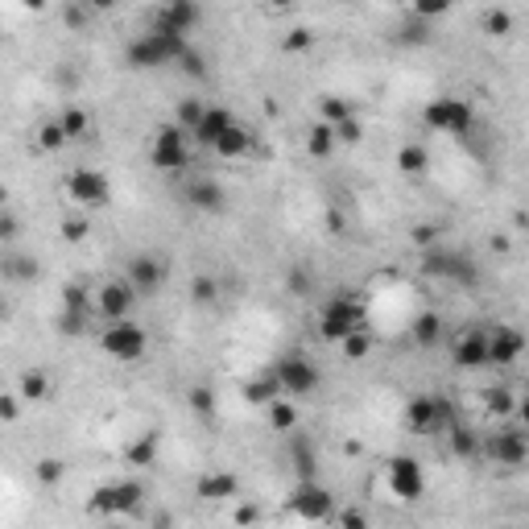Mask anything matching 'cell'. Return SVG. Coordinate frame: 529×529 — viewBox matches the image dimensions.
I'll return each mask as SVG.
<instances>
[{
    "instance_id": "41",
    "label": "cell",
    "mask_w": 529,
    "mask_h": 529,
    "mask_svg": "<svg viewBox=\"0 0 529 529\" xmlns=\"http://www.w3.org/2000/svg\"><path fill=\"white\" fill-rule=\"evenodd\" d=\"M34 475H37V484L54 488L58 480H62V475H67V463H62V459H54V455H45V459H37Z\"/></svg>"
},
{
    "instance_id": "50",
    "label": "cell",
    "mask_w": 529,
    "mask_h": 529,
    "mask_svg": "<svg viewBox=\"0 0 529 529\" xmlns=\"http://www.w3.org/2000/svg\"><path fill=\"white\" fill-rule=\"evenodd\" d=\"M178 62H182V75H186V79H203V75H207V58L194 54V50H186Z\"/></svg>"
},
{
    "instance_id": "47",
    "label": "cell",
    "mask_w": 529,
    "mask_h": 529,
    "mask_svg": "<svg viewBox=\"0 0 529 529\" xmlns=\"http://www.w3.org/2000/svg\"><path fill=\"white\" fill-rule=\"evenodd\" d=\"M186 401H191L194 414H203V417H211V414H215V393L207 389V384H194L191 393H186Z\"/></svg>"
},
{
    "instance_id": "46",
    "label": "cell",
    "mask_w": 529,
    "mask_h": 529,
    "mask_svg": "<svg viewBox=\"0 0 529 529\" xmlns=\"http://www.w3.org/2000/svg\"><path fill=\"white\" fill-rule=\"evenodd\" d=\"M285 285H290L293 293H310V290H315V273H310V265H290Z\"/></svg>"
},
{
    "instance_id": "13",
    "label": "cell",
    "mask_w": 529,
    "mask_h": 529,
    "mask_svg": "<svg viewBox=\"0 0 529 529\" xmlns=\"http://www.w3.org/2000/svg\"><path fill=\"white\" fill-rule=\"evenodd\" d=\"M133 306H136V290L133 282H108L100 285V293H95V315L100 318H128L133 315Z\"/></svg>"
},
{
    "instance_id": "2",
    "label": "cell",
    "mask_w": 529,
    "mask_h": 529,
    "mask_svg": "<svg viewBox=\"0 0 529 529\" xmlns=\"http://www.w3.org/2000/svg\"><path fill=\"white\" fill-rule=\"evenodd\" d=\"M422 273L434 277V282L463 285V290H475V285H480V265H475L467 252H455V248H442V244L422 248Z\"/></svg>"
},
{
    "instance_id": "28",
    "label": "cell",
    "mask_w": 529,
    "mask_h": 529,
    "mask_svg": "<svg viewBox=\"0 0 529 529\" xmlns=\"http://www.w3.org/2000/svg\"><path fill=\"white\" fill-rule=\"evenodd\" d=\"M447 447H450V455H459V459H472V455H480V442H475V434L467 426H459V422H450V426H447Z\"/></svg>"
},
{
    "instance_id": "56",
    "label": "cell",
    "mask_w": 529,
    "mask_h": 529,
    "mask_svg": "<svg viewBox=\"0 0 529 529\" xmlns=\"http://www.w3.org/2000/svg\"><path fill=\"white\" fill-rule=\"evenodd\" d=\"M0 240H17V215L12 211L0 215Z\"/></svg>"
},
{
    "instance_id": "9",
    "label": "cell",
    "mask_w": 529,
    "mask_h": 529,
    "mask_svg": "<svg viewBox=\"0 0 529 529\" xmlns=\"http://www.w3.org/2000/svg\"><path fill=\"white\" fill-rule=\"evenodd\" d=\"M67 194H70V203L87 207V211H100V207L112 203V182H108V174H100V169L79 166V169H70Z\"/></svg>"
},
{
    "instance_id": "17",
    "label": "cell",
    "mask_w": 529,
    "mask_h": 529,
    "mask_svg": "<svg viewBox=\"0 0 529 529\" xmlns=\"http://www.w3.org/2000/svg\"><path fill=\"white\" fill-rule=\"evenodd\" d=\"M450 360H455V368L459 372H480L488 368V335L484 331H467V335L455 339V351H450Z\"/></svg>"
},
{
    "instance_id": "34",
    "label": "cell",
    "mask_w": 529,
    "mask_h": 529,
    "mask_svg": "<svg viewBox=\"0 0 529 529\" xmlns=\"http://www.w3.org/2000/svg\"><path fill=\"white\" fill-rule=\"evenodd\" d=\"M87 513H100V517H120V508H116V484L95 488L91 500H87Z\"/></svg>"
},
{
    "instance_id": "15",
    "label": "cell",
    "mask_w": 529,
    "mask_h": 529,
    "mask_svg": "<svg viewBox=\"0 0 529 529\" xmlns=\"http://www.w3.org/2000/svg\"><path fill=\"white\" fill-rule=\"evenodd\" d=\"M169 277V260L153 257V252H141V257L128 260V282H133L136 293H153L161 282Z\"/></svg>"
},
{
    "instance_id": "37",
    "label": "cell",
    "mask_w": 529,
    "mask_h": 529,
    "mask_svg": "<svg viewBox=\"0 0 529 529\" xmlns=\"http://www.w3.org/2000/svg\"><path fill=\"white\" fill-rule=\"evenodd\" d=\"M62 306H70V310H95V293L83 282H70V285H62Z\"/></svg>"
},
{
    "instance_id": "22",
    "label": "cell",
    "mask_w": 529,
    "mask_h": 529,
    "mask_svg": "<svg viewBox=\"0 0 529 529\" xmlns=\"http://www.w3.org/2000/svg\"><path fill=\"white\" fill-rule=\"evenodd\" d=\"M248 149H252V133H248L244 124L236 120L224 136H219V141H215V149H211V153H219V158H227V161H236V158H244Z\"/></svg>"
},
{
    "instance_id": "4",
    "label": "cell",
    "mask_w": 529,
    "mask_h": 529,
    "mask_svg": "<svg viewBox=\"0 0 529 529\" xmlns=\"http://www.w3.org/2000/svg\"><path fill=\"white\" fill-rule=\"evenodd\" d=\"M145 348H149V335L133 318H112V323L100 331V351L120 364H136L145 356Z\"/></svg>"
},
{
    "instance_id": "57",
    "label": "cell",
    "mask_w": 529,
    "mask_h": 529,
    "mask_svg": "<svg viewBox=\"0 0 529 529\" xmlns=\"http://www.w3.org/2000/svg\"><path fill=\"white\" fill-rule=\"evenodd\" d=\"M343 227H348V224H343V215H339V211H326V232L343 236Z\"/></svg>"
},
{
    "instance_id": "14",
    "label": "cell",
    "mask_w": 529,
    "mask_h": 529,
    "mask_svg": "<svg viewBox=\"0 0 529 529\" xmlns=\"http://www.w3.org/2000/svg\"><path fill=\"white\" fill-rule=\"evenodd\" d=\"M521 351H525V335H521L517 326H492L488 331V360L496 364V368H508V364H517L521 360Z\"/></svg>"
},
{
    "instance_id": "49",
    "label": "cell",
    "mask_w": 529,
    "mask_h": 529,
    "mask_svg": "<svg viewBox=\"0 0 529 529\" xmlns=\"http://www.w3.org/2000/svg\"><path fill=\"white\" fill-rule=\"evenodd\" d=\"M310 45H315V34H310V29H290L285 42H282V50L285 54H302V50H310Z\"/></svg>"
},
{
    "instance_id": "20",
    "label": "cell",
    "mask_w": 529,
    "mask_h": 529,
    "mask_svg": "<svg viewBox=\"0 0 529 529\" xmlns=\"http://www.w3.org/2000/svg\"><path fill=\"white\" fill-rule=\"evenodd\" d=\"M285 389H282V376H277V368L260 372V376H252V381L244 384V401L248 406H269V401H277Z\"/></svg>"
},
{
    "instance_id": "29",
    "label": "cell",
    "mask_w": 529,
    "mask_h": 529,
    "mask_svg": "<svg viewBox=\"0 0 529 529\" xmlns=\"http://www.w3.org/2000/svg\"><path fill=\"white\" fill-rule=\"evenodd\" d=\"M348 116H356V112H351V103L343 100V95H323V100H318V120L343 124Z\"/></svg>"
},
{
    "instance_id": "36",
    "label": "cell",
    "mask_w": 529,
    "mask_h": 529,
    "mask_svg": "<svg viewBox=\"0 0 529 529\" xmlns=\"http://www.w3.org/2000/svg\"><path fill=\"white\" fill-rule=\"evenodd\" d=\"M141 496H145V488L136 484V480H124V484H116V508H120V517L136 513V505H141Z\"/></svg>"
},
{
    "instance_id": "63",
    "label": "cell",
    "mask_w": 529,
    "mask_h": 529,
    "mask_svg": "<svg viewBox=\"0 0 529 529\" xmlns=\"http://www.w3.org/2000/svg\"><path fill=\"white\" fill-rule=\"evenodd\" d=\"M335 4H351V0H335Z\"/></svg>"
},
{
    "instance_id": "10",
    "label": "cell",
    "mask_w": 529,
    "mask_h": 529,
    "mask_svg": "<svg viewBox=\"0 0 529 529\" xmlns=\"http://www.w3.org/2000/svg\"><path fill=\"white\" fill-rule=\"evenodd\" d=\"M273 368H277V376H282V389L290 397H310L318 389V368H315V360H306L302 351H285V356H277L273 360Z\"/></svg>"
},
{
    "instance_id": "60",
    "label": "cell",
    "mask_w": 529,
    "mask_h": 529,
    "mask_svg": "<svg viewBox=\"0 0 529 529\" xmlns=\"http://www.w3.org/2000/svg\"><path fill=\"white\" fill-rule=\"evenodd\" d=\"M236 521H240V525H248V521H257V508H240V513H236Z\"/></svg>"
},
{
    "instance_id": "58",
    "label": "cell",
    "mask_w": 529,
    "mask_h": 529,
    "mask_svg": "<svg viewBox=\"0 0 529 529\" xmlns=\"http://www.w3.org/2000/svg\"><path fill=\"white\" fill-rule=\"evenodd\" d=\"M91 12H112L116 9V0H83Z\"/></svg>"
},
{
    "instance_id": "43",
    "label": "cell",
    "mask_w": 529,
    "mask_h": 529,
    "mask_svg": "<svg viewBox=\"0 0 529 529\" xmlns=\"http://www.w3.org/2000/svg\"><path fill=\"white\" fill-rule=\"evenodd\" d=\"M203 112H207V103H203V100H194V95H191V100H182V103H178V124L186 128V133H194V124L203 120Z\"/></svg>"
},
{
    "instance_id": "7",
    "label": "cell",
    "mask_w": 529,
    "mask_h": 529,
    "mask_svg": "<svg viewBox=\"0 0 529 529\" xmlns=\"http://www.w3.org/2000/svg\"><path fill=\"white\" fill-rule=\"evenodd\" d=\"M450 422H455V417H450V406L442 401V397H434V393L409 397V406H406L409 434H422V439H430V434H447Z\"/></svg>"
},
{
    "instance_id": "53",
    "label": "cell",
    "mask_w": 529,
    "mask_h": 529,
    "mask_svg": "<svg viewBox=\"0 0 529 529\" xmlns=\"http://www.w3.org/2000/svg\"><path fill=\"white\" fill-rule=\"evenodd\" d=\"M409 240H414L417 248L439 244V227H434V224H414V232H409Z\"/></svg>"
},
{
    "instance_id": "59",
    "label": "cell",
    "mask_w": 529,
    "mask_h": 529,
    "mask_svg": "<svg viewBox=\"0 0 529 529\" xmlns=\"http://www.w3.org/2000/svg\"><path fill=\"white\" fill-rule=\"evenodd\" d=\"M517 414H521V422H525V426H529V381H525V397H521V401H517Z\"/></svg>"
},
{
    "instance_id": "19",
    "label": "cell",
    "mask_w": 529,
    "mask_h": 529,
    "mask_svg": "<svg viewBox=\"0 0 529 529\" xmlns=\"http://www.w3.org/2000/svg\"><path fill=\"white\" fill-rule=\"evenodd\" d=\"M232 124H236V116L227 112V108H207L203 112V120L194 124V141H199V145L203 149H215V141H219V136L227 133V128H232Z\"/></svg>"
},
{
    "instance_id": "45",
    "label": "cell",
    "mask_w": 529,
    "mask_h": 529,
    "mask_svg": "<svg viewBox=\"0 0 529 529\" xmlns=\"http://www.w3.org/2000/svg\"><path fill=\"white\" fill-rule=\"evenodd\" d=\"M191 298L199 306H211L215 298H219V285H215V277H207V273H199V277H194L191 282Z\"/></svg>"
},
{
    "instance_id": "1",
    "label": "cell",
    "mask_w": 529,
    "mask_h": 529,
    "mask_svg": "<svg viewBox=\"0 0 529 529\" xmlns=\"http://www.w3.org/2000/svg\"><path fill=\"white\" fill-rule=\"evenodd\" d=\"M191 45H186V34H174V29H158L149 25V34H141L136 42H128L124 50V62L133 70H158V67H169L178 62Z\"/></svg>"
},
{
    "instance_id": "35",
    "label": "cell",
    "mask_w": 529,
    "mask_h": 529,
    "mask_svg": "<svg viewBox=\"0 0 529 529\" xmlns=\"http://www.w3.org/2000/svg\"><path fill=\"white\" fill-rule=\"evenodd\" d=\"M484 409L492 417H505V414L517 409V397H513V389H505V384H500V389H488V393H484Z\"/></svg>"
},
{
    "instance_id": "3",
    "label": "cell",
    "mask_w": 529,
    "mask_h": 529,
    "mask_svg": "<svg viewBox=\"0 0 529 529\" xmlns=\"http://www.w3.org/2000/svg\"><path fill=\"white\" fill-rule=\"evenodd\" d=\"M356 326H364V306L356 302V293L326 298L323 310H318V339L323 343H343Z\"/></svg>"
},
{
    "instance_id": "16",
    "label": "cell",
    "mask_w": 529,
    "mask_h": 529,
    "mask_svg": "<svg viewBox=\"0 0 529 529\" xmlns=\"http://www.w3.org/2000/svg\"><path fill=\"white\" fill-rule=\"evenodd\" d=\"M488 459L500 463V467H521L529 459V439L521 430H496L488 439Z\"/></svg>"
},
{
    "instance_id": "12",
    "label": "cell",
    "mask_w": 529,
    "mask_h": 529,
    "mask_svg": "<svg viewBox=\"0 0 529 529\" xmlns=\"http://www.w3.org/2000/svg\"><path fill=\"white\" fill-rule=\"evenodd\" d=\"M153 25L158 29H174V34H191V29L203 25V4L199 0H166L158 9V17H153Z\"/></svg>"
},
{
    "instance_id": "44",
    "label": "cell",
    "mask_w": 529,
    "mask_h": 529,
    "mask_svg": "<svg viewBox=\"0 0 529 529\" xmlns=\"http://www.w3.org/2000/svg\"><path fill=\"white\" fill-rule=\"evenodd\" d=\"M484 34L488 37H508V34H513V17H508L505 9L484 12Z\"/></svg>"
},
{
    "instance_id": "6",
    "label": "cell",
    "mask_w": 529,
    "mask_h": 529,
    "mask_svg": "<svg viewBox=\"0 0 529 529\" xmlns=\"http://www.w3.org/2000/svg\"><path fill=\"white\" fill-rule=\"evenodd\" d=\"M149 158H153V166H158L161 174H178V169H186V161H191V133H186L178 120L161 124L158 133H153Z\"/></svg>"
},
{
    "instance_id": "54",
    "label": "cell",
    "mask_w": 529,
    "mask_h": 529,
    "mask_svg": "<svg viewBox=\"0 0 529 529\" xmlns=\"http://www.w3.org/2000/svg\"><path fill=\"white\" fill-rule=\"evenodd\" d=\"M17 397H21V393L0 397V422H4V426H12V422H17V414H21V406H17Z\"/></svg>"
},
{
    "instance_id": "40",
    "label": "cell",
    "mask_w": 529,
    "mask_h": 529,
    "mask_svg": "<svg viewBox=\"0 0 529 529\" xmlns=\"http://www.w3.org/2000/svg\"><path fill=\"white\" fill-rule=\"evenodd\" d=\"M62 128H67V136L70 141H79V136H87V128H91V116L83 112V108H62Z\"/></svg>"
},
{
    "instance_id": "5",
    "label": "cell",
    "mask_w": 529,
    "mask_h": 529,
    "mask_svg": "<svg viewBox=\"0 0 529 529\" xmlns=\"http://www.w3.org/2000/svg\"><path fill=\"white\" fill-rule=\"evenodd\" d=\"M422 120L434 128V133H447V136H467L475 128V112L472 103L459 100V95H439L422 108Z\"/></svg>"
},
{
    "instance_id": "61",
    "label": "cell",
    "mask_w": 529,
    "mask_h": 529,
    "mask_svg": "<svg viewBox=\"0 0 529 529\" xmlns=\"http://www.w3.org/2000/svg\"><path fill=\"white\" fill-rule=\"evenodd\" d=\"M265 4H269V9H293L298 0H265Z\"/></svg>"
},
{
    "instance_id": "38",
    "label": "cell",
    "mask_w": 529,
    "mask_h": 529,
    "mask_svg": "<svg viewBox=\"0 0 529 529\" xmlns=\"http://www.w3.org/2000/svg\"><path fill=\"white\" fill-rule=\"evenodd\" d=\"M21 397L25 401H45V397H50V376H45V372H25L21 376Z\"/></svg>"
},
{
    "instance_id": "39",
    "label": "cell",
    "mask_w": 529,
    "mask_h": 529,
    "mask_svg": "<svg viewBox=\"0 0 529 529\" xmlns=\"http://www.w3.org/2000/svg\"><path fill=\"white\" fill-rule=\"evenodd\" d=\"M339 348H343V356H348V360H364V356L372 351V335H368V326H356V331H351V335L343 339Z\"/></svg>"
},
{
    "instance_id": "11",
    "label": "cell",
    "mask_w": 529,
    "mask_h": 529,
    "mask_svg": "<svg viewBox=\"0 0 529 529\" xmlns=\"http://www.w3.org/2000/svg\"><path fill=\"white\" fill-rule=\"evenodd\" d=\"M389 492H393L397 500H406V505L422 500L426 475H422V463H417L414 455H393V459H389Z\"/></svg>"
},
{
    "instance_id": "8",
    "label": "cell",
    "mask_w": 529,
    "mask_h": 529,
    "mask_svg": "<svg viewBox=\"0 0 529 529\" xmlns=\"http://www.w3.org/2000/svg\"><path fill=\"white\" fill-rule=\"evenodd\" d=\"M285 505H290V513L298 521H331L335 517V496L326 492L318 480H298Z\"/></svg>"
},
{
    "instance_id": "26",
    "label": "cell",
    "mask_w": 529,
    "mask_h": 529,
    "mask_svg": "<svg viewBox=\"0 0 529 529\" xmlns=\"http://www.w3.org/2000/svg\"><path fill=\"white\" fill-rule=\"evenodd\" d=\"M339 145V136H335V124H310V133H306V149H310V158H331V149Z\"/></svg>"
},
{
    "instance_id": "25",
    "label": "cell",
    "mask_w": 529,
    "mask_h": 529,
    "mask_svg": "<svg viewBox=\"0 0 529 529\" xmlns=\"http://www.w3.org/2000/svg\"><path fill=\"white\" fill-rule=\"evenodd\" d=\"M430 21L426 17H409L406 25H397L393 29V42L397 45H406V50H417V45H430Z\"/></svg>"
},
{
    "instance_id": "55",
    "label": "cell",
    "mask_w": 529,
    "mask_h": 529,
    "mask_svg": "<svg viewBox=\"0 0 529 529\" xmlns=\"http://www.w3.org/2000/svg\"><path fill=\"white\" fill-rule=\"evenodd\" d=\"M339 525H348V529H364V525H368V517H364V513H360V508H348V513H339Z\"/></svg>"
},
{
    "instance_id": "52",
    "label": "cell",
    "mask_w": 529,
    "mask_h": 529,
    "mask_svg": "<svg viewBox=\"0 0 529 529\" xmlns=\"http://www.w3.org/2000/svg\"><path fill=\"white\" fill-rule=\"evenodd\" d=\"M87 219H62V240H67V244H83V240H87Z\"/></svg>"
},
{
    "instance_id": "62",
    "label": "cell",
    "mask_w": 529,
    "mask_h": 529,
    "mask_svg": "<svg viewBox=\"0 0 529 529\" xmlns=\"http://www.w3.org/2000/svg\"><path fill=\"white\" fill-rule=\"evenodd\" d=\"M21 4H25V9H34V12L45 9V0H21Z\"/></svg>"
},
{
    "instance_id": "18",
    "label": "cell",
    "mask_w": 529,
    "mask_h": 529,
    "mask_svg": "<svg viewBox=\"0 0 529 529\" xmlns=\"http://www.w3.org/2000/svg\"><path fill=\"white\" fill-rule=\"evenodd\" d=\"M186 203L194 207V211H224L227 207V194H224V186L215 178H194L191 186H186Z\"/></svg>"
},
{
    "instance_id": "21",
    "label": "cell",
    "mask_w": 529,
    "mask_h": 529,
    "mask_svg": "<svg viewBox=\"0 0 529 529\" xmlns=\"http://www.w3.org/2000/svg\"><path fill=\"white\" fill-rule=\"evenodd\" d=\"M194 492L203 496V500H232V496L240 492V480L232 472H211L194 484Z\"/></svg>"
},
{
    "instance_id": "30",
    "label": "cell",
    "mask_w": 529,
    "mask_h": 529,
    "mask_svg": "<svg viewBox=\"0 0 529 529\" xmlns=\"http://www.w3.org/2000/svg\"><path fill=\"white\" fill-rule=\"evenodd\" d=\"M4 277H12V282H37V277H42V265H37L34 257H9L4 260Z\"/></svg>"
},
{
    "instance_id": "51",
    "label": "cell",
    "mask_w": 529,
    "mask_h": 529,
    "mask_svg": "<svg viewBox=\"0 0 529 529\" xmlns=\"http://www.w3.org/2000/svg\"><path fill=\"white\" fill-rule=\"evenodd\" d=\"M335 136H339V141H343V145H356V141H360V136H364V124H360V116H348V120H343V124H335Z\"/></svg>"
},
{
    "instance_id": "27",
    "label": "cell",
    "mask_w": 529,
    "mask_h": 529,
    "mask_svg": "<svg viewBox=\"0 0 529 529\" xmlns=\"http://www.w3.org/2000/svg\"><path fill=\"white\" fill-rule=\"evenodd\" d=\"M397 169L409 174V178H422V174L430 169V153L422 145H401L397 149Z\"/></svg>"
},
{
    "instance_id": "48",
    "label": "cell",
    "mask_w": 529,
    "mask_h": 529,
    "mask_svg": "<svg viewBox=\"0 0 529 529\" xmlns=\"http://www.w3.org/2000/svg\"><path fill=\"white\" fill-rule=\"evenodd\" d=\"M450 4H455V0H414V4H409V12H414V17H426V21H434V17L450 12Z\"/></svg>"
},
{
    "instance_id": "42",
    "label": "cell",
    "mask_w": 529,
    "mask_h": 529,
    "mask_svg": "<svg viewBox=\"0 0 529 529\" xmlns=\"http://www.w3.org/2000/svg\"><path fill=\"white\" fill-rule=\"evenodd\" d=\"M269 422H273V430H298V409L277 397V401H269Z\"/></svg>"
},
{
    "instance_id": "24",
    "label": "cell",
    "mask_w": 529,
    "mask_h": 529,
    "mask_svg": "<svg viewBox=\"0 0 529 529\" xmlns=\"http://www.w3.org/2000/svg\"><path fill=\"white\" fill-rule=\"evenodd\" d=\"M409 339H414L417 348H434V343L442 339V315L422 310V315L414 318V326H409Z\"/></svg>"
},
{
    "instance_id": "31",
    "label": "cell",
    "mask_w": 529,
    "mask_h": 529,
    "mask_svg": "<svg viewBox=\"0 0 529 529\" xmlns=\"http://www.w3.org/2000/svg\"><path fill=\"white\" fill-rule=\"evenodd\" d=\"M67 128H62V120H45L42 128H37V145L45 149V153H58V149H67Z\"/></svg>"
},
{
    "instance_id": "32",
    "label": "cell",
    "mask_w": 529,
    "mask_h": 529,
    "mask_svg": "<svg viewBox=\"0 0 529 529\" xmlns=\"http://www.w3.org/2000/svg\"><path fill=\"white\" fill-rule=\"evenodd\" d=\"M128 463H136V467H149V463H158V434H145V439L128 442Z\"/></svg>"
},
{
    "instance_id": "23",
    "label": "cell",
    "mask_w": 529,
    "mask_h": 529,
    "mask_svg": "<svg viewBox=\"0 0 529 529\" xmlns=\"http://www.w3.org/2000/svg\"><path fill=\"white\" fill-rule=\"evenodd\" d=\"M290 459H293V475L298 480H315V442L306 439V434H293L290 442Z\"/></svg>"
},
{
    "instance_id": "33",
    "label": "cell",
    "mask_w": 529,
    "mask_h": 529,
    "mask_svg": "<svg viewBox=\"0 0 529 529\" xmlns=\"http://www.w3.org/2000/svg\"><path fill=\"white\" fill-rule=\"evenodd\" d=\"M91 315H95V310H70V306H62V315H58V331L70 335V339H79L83 331H87Z\"/></svg>"
}]
</instances>
